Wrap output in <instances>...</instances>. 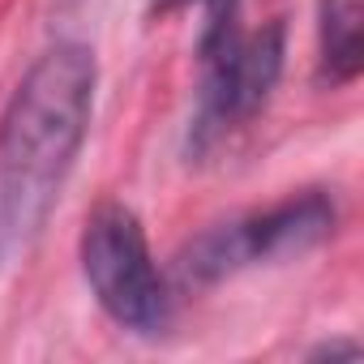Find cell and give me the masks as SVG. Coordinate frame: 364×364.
<instances>
[{"label":"cell","mask_w":364,"mask_h":364,"mask_svg":"<svg viewBox=\"0 0 364 364\" xmlns=\"http://www.w3.org/2000/svg\"><path fill=\"white\" fill-rule=\"evenodd\" d=\"M364 69V0H317V77L351 86Z\"/></svg>","instance_id":"cell-5"},{"label":"cell","mask_w":364,"mask_h":364,"mask_svg":"<svg viewBox=\"0 0 364 364\" xmlns=\"http://www.w3.org/2000/svg\"><path fill=\"white\" fill-rule=\"evenodd\" d=\"M99 65L86 43L48 48L0 116V270L43 232L86 141Z\"/></svg>","instance_id":"cell-1"},{"label":"cell","mask_w":364,"mask_h":364,"mask_svg":"<svg viewBox=\"0 0 364 364\" xmlns=\"http://www.w3.org/2000/svg\"><path fill=\"white\" fill-rule=\"evenodd\" d=\"M313 355H330V360H338V355H351V360H355V355H360V347H355V343H326V347H317Z\"/></svg>","instance_id":"cell-7"},{"label":"cell","mask_w":364,"mask_h":364,"mask_svg":"<svg viewBox=\"0 0 364 364\" xmlns=\"http://www.w3.org/2000/svg\"><path fill=\"white\" fill-rule=\"evenodd\" d=\"M185 5L202 9V43L198 48H215L219 39H228V35L240 31V0H154L159 14L185 9Z\"/></svg>","instance_id":"cell-6"},{"label":"cell","mask_w":364,"mask_h":364,"mask_svg":"<svg viewBox=\"0 0 364 364\" xmlns=\"http://www.w3.org/2000/svg\"><path fill=\"white\" fill-rule=\"evenodd\" d=\"M283 39H287L283 22H270L262 31H236L215 48H198L202 90L189 124V150H206L223 133L257 116V107L270 99L283 73V56H287Z\"/></svg>","instance_id":"cell-4"},{"label":"cell","mask_w":364,"mask_h":364,"mask_svg":"<svg viewBox=\"0 0 364 364\" xmlns=\"http://www.w3.org/2000/svg\"><path fill=\"white\" fill-rule=\"evenodd\" d=\"M82 274L95 291L99 309L116 326H124L133 334H159L167 326L171 291H167V279L159 274L146 232L129 206L107 202L86 219Z\"/></svg>","instance_id":"cell-3"},{"label":"cell","mask_w":364,"mask_h":364,"mask_svg":"<svg viewBox=\"0 0 364 364\" xmlns=\"http://www.w3.org/2000/svg\"><path fill=\"white\" fill-rule=\"evenodd\" d=\"M334 232V202L317 189L283 198L266 210L236 215L228 223L206 228L198 240L185 245L176 270L193 287H210L219 279H232L257 262H279L291 253H304L321 245Z\"/></svg>","instance_id":"cell-2"}]
</instances>
